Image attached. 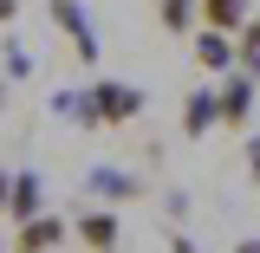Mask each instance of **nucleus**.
<instances>
[{
	"instance_id": "8",
	"label": "nucleus",
	"mask_w": 260,
	"mask_h": 253,
	"mask_svg": "<svg viewBox=\"0 0 260 253\" xmlns=\"http://www.w3.org/2000/svg\"><path fill=\"white\" fill-rule=\"evenodd\" d=\"M39 208H46V182H39L32 169H20L13 189H7V214H13V221H32Z\"/></svg>"
},
{
	"instance_id": "9",
	"label": "nucleus",
	"mask_w": 260,
	"mask_h": 253,
	"mask_svg": "<svg viewBox=\"0 0 260 253\" xmlns=\"http://www.w3.org/2000/svg\"><path fill=\"white\" fill-rule=\"evenodd\" d=\"M85 182H91V189L104 195V201H137V195H143V182H137L130 169H117V162H98Z\"/></svg>"
},
{
	"instance_id": "14",
	"label": "nucleus",
	"mask_w": 260,
	"mask_h": 253,
	"mask_svg": "<svg viewBox=\"0 0 260 253\" xmlns=\"http://www.w3.org/2000/svg\"><path fill=\"white\" fill-rule=\"evenodd\" d=\"M247 175L260 182V143H247Z\"/></svg>"
},
{
	"instance_id": "4",
	"label": "nucleus",
	"mask_w": 260,
	"mask_h": 253,
	"mask_svg": "<svg viewBox=\"0 0 260 253\" xmlns=\"http://www.w3.org/2000/svg\"><path fill=\"white\" fill-rule=\"evenodd\" d=\"M208 130H221V104H215V85H195L182 97V136H208Z\"/></svg>"
},
{
	"instance_id": "18",
	"label": "nucleus",
	"mask_w": 260,
	"mask_h": 253,
	"mask_svg": "<svg viewBox=\"0 0 260 253\" xmlns=\"http://www.w3.org/2000/svg\"><path fill=\"white\" fill-rule=\"evenodd\" d=\"M7 189H13V175H0V208H7Z\"/></svg>"
},
{
	"instance_id": "15",
	"label": "nucleus",
	"mask_w": 260,
	"mask_h": 253,
	"mask_svg": "<svg viewBox=\"0 0 260 253\" xmlns=\"http://www.w3.org/2000/svg\"><path fill=\"white\" fill-rule=\"evenodd\" d=\"M13 13H20V0H0V26H13Z\"/></svg>"
},
{
	"instance_id": "11",
	"label": "nucleus",
	"mask_w": 260,
	"mask_h": 253,
	"mask_svg": "<svg viewBox=\"0 0 260 253\" xmlns=\"http://www.w3.org/2000/svg\"><path fill=\"white\" fill-rule=\"evenodd\" d=\"M156 20H162V32H195L202 26V0H156Z\"/></svg>"
},
{
	"instance_id": "1",
	"label": "nucleus",
	"mask_w": 260,
	"mask_h": 253,
	"mask_svg": "<svg viewBox=\"0 0 260 253\" xmlns=\"http://www.w3.org/2000/svg\"><path fill=\"white\" fill-rule=\"evenodd\" d=\"M85 97H91L98 130H117V124H130V117L143 111V91H137V85H124V78H98Z\"/></svg>"
},
{
	"instance_id": "10",
	"label": "nucleus",
	"mask_w": 260,
	"mask_h": 253,
	"mask_svg": "<svg viewBox=\"0 0 260 253\" xmlns=\"http://www.w3.org/2000/svg\"><path fill=\"white\" fill-rule=\"evenodd\" d=\"M247 20H254L247 0H202V26H208V32H241Z\"/></svg>"
},
{
	"instance_id": "12",
	"label": "nucleus",
	"mask_w": 260,
	"mask_h": 253,
	"mask_svg": "<svg viewBox=\"0 0 260 253\" xmlns=\"http://www.w3.org/2000/svg\"><path fill=\"white\" fill-rule=\"evenodd\" d=\"M234 71L260 78V20H247V26L234 32Z\"/></svg>"
},
{
	"instance_id": "13",
	"label": "nucleus",
	"mask_w": 260,
	"mask_h": 253,
	"mask_svg": "<svg viewBox=\"0 0 260 253\" xmlns=\"http://www.w3.org/2000/svg\"><path fill=\"white\" fill-rule=\"evenodd\" d=\"M0 71H7V78H32V59L13 46V39H7V52H0Z\"/></svg>"
},
{
	"instance_id": "6",
	"label": "nucleus",
	"mask_w": 260,
	"mask_h": 253,
	"mask_svg": "<svg viewBox=\"0 0 260 253\" xmlns=\"http://www.w3.org/2000/svg\"><path fill=\"white\" fill-rule=\"evenodd\" d=\"M59 240H65L59 214H32V221H20V234H13V253H52Z\"/></svg>"
},
{
	"instance_id": "16",
	"label": "nucleus",
	"mask_w": 260,
	"mask_h": 253,
	"mask_svg": "<svg viewBox=\"0 0 260 253\" xmlns=\"http://www.w3.org/2000/svg\"><path fill=\"white\" fill-rule=\"evenodd\" d=\"M169 253H202V247H195V240H169Z\"/></svg>"
},
{
	"instance_id": "3",
	"label": "nucleus",
	"mask_w": 260,
	"mask_h": 253,
	"mask_svg": "<svg viewBox=\"0 0 260 253\" xmlns=\"http://www.w3.org/2000/svg\"><path fill=\"white\" fill-rule=\"evenodd\" d=\"M52 20H59V32L72 39V52L85 65H98V32H91V20H85V7H78V0H52Z\"/></svg>"
},
{
	"instance_id": "2",
	"label": "nucleus",
	"mask_w": 260,
	"mask_h": 253,
	"mask_svg": "<svg viewBox=\"0 0 260 253\" xmlns=\"http://www.w3.org/2000/svg\"><path fill=\"white\" fill-rule=\"evenodd\" d=\"M254 97H260V78H247V71H221V85H215L221 124H228V130H247V117H254Z\"/></svg>"
},
{
	"instance_id": "5",
	"label": "nucleus",
	"mask_w": 260,
	"mask_h": 253,
	"mask_svg": "<svg viewBox=\"0 0 260 253\" xmlns=\"http://www.w3.org/2000/svg\"><path fill=\"white\" fill-rule=\"evenodd\" d=\"M78 240H85L91 253H117L124 227H117V214H111V208H85V214H78Z\"/></svg>"
},
{
	"instance_id": "17",
	"label": "nucleus",
	"mask_w": 260,
	"mask_h": 253,
	"mask_svg": "<svg viewBox=\"0 0 260 253\" xmlns=\"http://www.w3.org/2000/svg\"><path fill=\"white\" fill-rule=\"evenodd\" d=\"M234 253H260V240H234Z\"/></svg>"
},
{
	"instance_id": "7",
	"label": "nucleus",
	"mask_w": 260,
	"mask_h": 253,
	"mask_svg": "<svg viewBox=\"0 0 260 253\" xmlns=\"http://www.w3.org/2000/svg\"><path fill=\"white\" fill-rule=\"evenodd\" d=\"M189 52H195L202 71H234V32H208V26H202Z\"/></svg>"
},
{
	"instance_id": "19",
	"label": "nucleus",
	"mask_w": 260,
	"mask_h": 253,
	"mask_svg": "<svg viewBox=\"0 0 260 253\" xmlns=\"http://www.w3.org/2000/svg\"><path fill=\"white\" fill-rule=\"evenodd\" d=\"M0 104H7V71H0Z\"/></svg>"
}]
</instances>
